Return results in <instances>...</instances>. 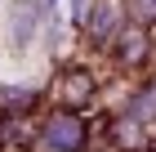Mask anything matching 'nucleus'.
I'll return each mask as SVG.
<instances>
[{
  "instance_id": "1",
  "label": "nucleus",
  "mask_w": 156,
  "mask_h": 152,
  "mask_svg": "<svg viewBox=\"0 0 156 152\" xmlns=\"http://www.w3.org/2000/svg\"><path fill=\"white\" fill-rule=\"evenodd\" d=\"M40 139H45V148H49V152H80L89 134H85V121L76 117L72 107H62V112H54V117L45 121Z\"/></svg>"
},
{
  "instance_id": "2",
  "label": "nucleus",
  "mask_w": 156,
  "mask_h": 152,
  "mask_svg": "<svg viewBox=\"0 0 156 152\" xmlns=\"http://www.w3.org/2000/svg\"><path fill=\"white\" fill-rule=\"evenodd\" d=\"M147 54H152V36L143 32V23H129V27L116 32V58H120V67H129V72L143 67Z\"/></svg>"
},
{
  "instance_id": "3",
  "label": "nucleus",
  "mask_w": 156,
  "mask_h": 152,
  "mask_svg": "<svg viewBox=\"0 0 156 152\" xmlns=\"http://www.w3.org/2000/svg\"><path fill=\"white\" fill-rule=\"evenodd\" d=\"M94 90H98V85H94V76H89L85 67H67V72H62V85H58L62 107H72V112H76V107H89V103H94Z\"/></svg>"
},
{
  "instance_id": "4",
  "label": "nucleus",
  "mask_w": 156,
  "mask_h": 152,
  "mask_svg": "<svg viewBox=\"0 0 156 152\" xmlns=\"http://www.w3.org/2000/svg\"><path fill=\"white\" fill-rule=\"evenodd\" d=\"M125 13H129V23L152 27L156 23V0H125Z\"/></svg>"
},
{
  "instance_id": "5",
  "label": "nucleus",
  "mask_w": 156,
  "mask_h": 152,
  "mask_svg": "<svg viewBox=\"0 0 156 152\" xmlns=\"http://www.w3.org/2000/svg\"><path fill=\"white\" fill-rule=\"evenodd\" d=\"M152 152H156V148H152Z\"/></svg>"
}]
</instances>
